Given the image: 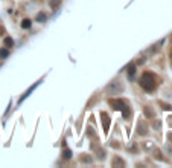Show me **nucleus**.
<instances>
[{"label": "nucleus", "instance_id": "nucleus-1", "mask_svg": "<svg viewBox=\"0 0 172 168\" xmlns=\"http://www.w3.org/2000/svg\"><path fill=\"white\" fill-rule=\"evenodd\" d=\"M140 86H142L145 90L152 92V90L157 87V78H155L152 73H145V75L142 76V80H140Z\"/></svg>", "mask_w": 172, "mask_h": 168}, {"label": "nucleus", "instance_id": "nucleus-2", "mask_svg": "<svg viewBox=\"0 0 172 168\" xmlns=\"http://www.w3.org/2000/svg\"><path fill=\"white\" fill-rule=\"evenodd\" d=\"M110 104L113 106V108H117V110H122L124 112V116L128 118L129 116V110H128V106L122 99H110Z\"/></svg>", "mask_w": 172, "mask_h": 168}, {"label": "nucleus", "instance_id": "nucleus-3", "mask_svg": "<svg viewBox=\"0 0 172 168\" xmlns=\"http://www.w3.org/2000/svg\"><path fill=\"white\" fill-rule=\"evenodd\" d=\"M46 18H47V15L44 14V12H40V14L37 15V20H38V22H41V23H43V22H46Z\"/></svg>", "mask_w": 172, "mask_h": 168}, {"label": "nucleus", "instance_id": "nucleus-4", "mask_svg": "<svg viewBox=\"0 0 172 168\" xmlns=\"http://www.w3.org/2000/svg\"><path fill=\"white\" fill-rule=\"evenodd\" d=\"M8 55H9V52L6 49H0V58H6Z\"/></svg>", "mask_w": 172, "mask_h": 168}, {"label": "nucleus", "instance_id": "nucleus-5", "mask_svg": "<svg viewBox=\"0 0 172 168\" xmlns=\"http://www.w3.org/2000/svg\"><path fill=\"white\" fill-rule=\"evenodd\" d=\"M22 26H23L24 29H28V28H31V22H29V20H23Z\"/></svg>", "mask_w": 172, "mask_h": 168}, {"label": "nucleus", "instance_id": "nucleus-6", "mask_svg": "<svg viewBox=\"0 0 172 168\" xmlns=\"http://www.w3.org/2000/svg\"><path fill=\"white\" fill-rule=\"evenodd\" d=\"M5 45H6V46H11L12 40H11V38H5Z\"/></svg>", "mask_w": 172, "mask_h": 168}, {"label": "nucleus", "instance_id": "nucleus-7", "mask_svg": "<svg viewBox=\"0 0 172 168\" xmlns=\"http://www.w3.org/2000/svg\"><path fill=\"white\" fill-rule=\"evenodd\" d=\"M70 155H72V153H70L69 150H66V151H64V157H66V159H69Z\"/></svg>", "mask_w": 172, "mask_h": 168}, {"label": "nucleus", "instance_id": "nucleus-8", "mask_svg": "<svg viewBox=\"0 0 172 168\" xmlns=\"http://www.w3.org/2000/svg\"><path fill=\"white\" fill-rule=\"evenodd\" d=\"M59 2H61V0H53V2H52V3H50V5H52V6H53V8H55V6H57L58 3H59Z\"/></svg>", "mask_w": 172, "mask_h": 168}, {"label": "nucleus", "instance_id": "nucleus-9", "mask_svg": "<svg viewBox=\"0 0 172 168\" xmlns=\"http://www.w3.org/2000/svg\"><path fill=\"white\" fill-rule=\"evenodd\" d=\"M0 34H2V29H0Z\"/></svg>", "mask_w": 172, "mask_h": 168}, {"label": "nucleus", "instance_id": "nucleus-10", "mask_svg": "<svg viewBox=\"0 0 172 168\" xmlns=\"http://www.w3.org/2000/svg\"><path fill=\"white\" fill-rule=\"evenodd\" d=\"M171 60H172V55H171Z\"/></svg>", "mask_w": 172, "mask_h": 168}]
</instances>
